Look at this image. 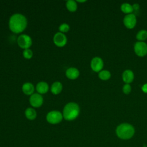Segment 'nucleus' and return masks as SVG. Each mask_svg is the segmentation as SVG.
Here are the masks:
<instances>
[{"mask_svg":"<svg viewBox=\"0 0 147 147\" xmlns=\"http://www.w3.org/2000/svg\"><path fill=\"white\" fill-rule=\"evenodd\" d=\"M79 113L80 108L79 105L74 102H69L64 106L63 116L67 121H72L78 117Z\"/></svg>","mask_w":147,"mask_h":147,"instance_id":"nucleus-3","label":"nucleus"},{"mask_svg":"<svg viewBox=\"0 0 147 147\" xmlns=\"http://www.w3.org/2000/svg\"><path fill=\"white\" fill-rule=\"evenodd\" d=\"M27 23V20L24 15L19 13L14 14L9 20V28L11 32L20 33L25 29Z\"/></svg>","mask_w":147,"mask_h":147,"instance_id":"nucleus-1","label":"nucleus"},{"mask_svg":"<svg viewBox=\"0 0 147 147\" xmlns=\"http://www.w3.org/2000/svg\"><path fill=\"white\" fill-rule=\"evenodd\" d=\"M23 56L25 59H31L33 56V52L32 50L29 49H25L23 52Z\"/></svg>","mask_w":147,"mask_h":147,"instance_id":"nucleus-21","label":"nucleus"},{"mask_svg":"<svg viewBox=\"0 0 147 147\" xmlns=\"http://www.w3.org/2000/svg\"><path fill=\"white\" fill-rule=\"evenodd\" d=\"M26 117L29 120H34L37 117V113L34 109L32 108H28L25 111Z\"/></svg>","mask_w":147,"mask_h":147,"instance_id":"nucleus-16","label":"nucleus"},{"mask_svg":"<svg viewBox=\"0 0 147 147\" xmlns=\"http://www.w3.org/2000/svg\"><path fill=\"white\" fill-rule=\"evenodd\" d=\"M98 76L101 80H107L110 78L111 74L109 71L102 70L99 72Z\"/></svg>","mask_w":147,"mask_h":147,"instance_id":"nucleus-19","label":"nucleus"},{"mask_svg":"<svg viewBox=\"0 0 147 147\" xmlns=\"http://www.w3.org/2000/svg\"><path fill=\"white\" fill-rule=\"evenodd\" d=\"M136 38L140 41L145 40L147 38V31L146 30H140L136 35Z\"/></svg>","mask_w":147,"mask_h":147,"instance_id":"nucleus-20","label":"nucleus"},{"mask_svg":"<svg viewBox=\"0 0 147 147\" xmlns=\"http://www.w3.org/2000/svg\"><path fill=\"white\" fill-rule=\"evenodd\" d=\"M63 116L59 111H51L49 112L46 117L47 121L51 124H57L60 123L63 119Z\"/></svg>","mask_w":147,"mask_h":147,"instance_id":"nucleus-4","label":"nucleus"},{"mask_svg":"<svg viewBox=\"0 0 147 147\" xmlns=\"http://www.w3.org/2000/svg\"><path fill=\"white\" fill-rule=\"evenodd\" d=\"M66 7L69 11L74 12L77 10V3L74 0H69L66 2Z\"/></svg>","mask_w":147,"mask_h":147,"instance_id":"nucleus-18","label":"nucleus"},{"mask_svg":"<svg viewBox=\"0 0 147 147\" xmlns=\"http://www.w3.org/2000/svg\"><path fill=\"white\" fill-rule=\"evenodd\" d=\"M29 102L33 107H39L43 103V98L40 94H33L30 97Z\"/></svg>","mask_w":147,"mask_h":147,"instance_id":"nucleus-9","label":"nucleus"},{"mask_svg":"<svg viewBox=\"0 0 147 147\" xmlns=\"http://www.w3.org/2000/svg\"><path fill=\"white\" fill-rule=\"evenodd\" d=\"M86 1H85V0H84V1H79V0H78V1H76V2H86Z\"/></svg>","mask_w":147,"mask_h":147,"instance_id":"nucleus-26","label":"nucleus"},{"mask_svg":"<svg viewBox=\"0 0 147 147\" xmlns=\"http://www.w3.org/2000/svg\"><path fill=\"white\" fill-rule=\"evenodd\" d=\"M49 90V86L47 83L45 82H40L37 83L36 86V90L39 94H44L48 92Z\"/></svg>","mask_w":147,"mask_h":147,"instance_id":"nucleus-13","label":"nucleus"},{"mask_svg":"<svg viewBox=\"0 0 147 147\" xmlns=\"http://www.w3.org/2000/svg\"><path fill=\"white\" fill-rule=\"evenodd\" d=\"M17 42L20 47L22 49H29L32 44V40L30 37L27 34H21L17 39Z\"/></svg>","mask_w":147,"mask_h":147,"instance_id":"nucleus-5","label":"nucleus"},{"mask_svg":"<svg viewBox=\"0 0 147 147\" xmlns=\"http://www.w3.org/2000/svg\"><path fill=\"white\" fill-rule=\"evenodd\" d=\"M121 11L126 14H131L133 11V6L128 3H124L121 5Z\"/></svg>","mask_w":147,"mask_h":147,"instance_id":"nucleus-17","label":"nucleus"},{"mask_svg":"<svg viewBox=\"0 0 147 147\" xmlns=\"http://www.w3.org/2000/svg\"><path fill=\"white\" fill-rule=\"evenodd\" d=\"M66 76L71 80L76 79L79 76V70L74 67H70L68 68L65 72Z\"/></svg>","mask_w":147,"mask_h":147,"instance_id":"nucleus-11","label":"nucleus"},{"mask_svg":"<svg viewBox=\"0 0 147 147\" xmlns=\"http://www.w3.org/2000/svg\"><path fill=\"white\" fill-rule=\"evenodd\" d=\"M91 68L95 72H100L103 67V61L99 57H94L91 61Z\"/></svg>","mask_w":147,"mask_h":147,"instance_id":"nucleus-10","label":"nucleus"},{"mask_svg":"<svg viewBox=\"0 0 147 147\" xmlns=\"http://www.w3.org/2000/svg\"><path fill=\"white\" fill-rule=\"evenodd\" d=\"M63 89L62 84L60 82H54L51 86V92L55 95L59 94L61 92Z\"/></svg>","mask_w":147,"mask_h":147,"instance_id":"nucleus-15","label":"nucleus"},{"mask_svg":"<svg viewBox=\"0 0 147 147\" xmlns=\"http://www.w3.org/2000/svg\"><path fill=\"white\" fill-rule=\"evenodd\" d=\"M59 29V30L61 33H63V32L65 33V32H67L69 30V26L67 24L64 23V24H62L61 25H60Z\"/></svg>","mask_w":147,"mask_h":147,"instance_id":"nucleus-22","label":"nucleus"},{"mask_svg":"<svg viewBox=\"0 0 147 147\" xmlns=\"http://www.w3.org/2000/svg\"><path fill=\"white\" fill-rule=\"evenodd\" d=\"M141 89L142 90V91L145 93H147V83H145L144 84L142 87H141Z\"/></svg>","mask_w":147,"mask_h":147,"instance_id":"nucleus-25","label":"nucleus"},{"mask_svg":"<svg viewBox=\"0 0 147 147\" xmlns=\"http://www.w3.org/2000/svg\"><path fill=\"white\" fill-rule=\"evenodd\" d=\"M137 23V19L134 14H129L125 16L123 18V24L128 29H133L135 27Z\"/></svg>","mask_w":147,"mask_h":147,"instance_id":"nucleus-7","label":"nucleus"},{"mask_svg":"<svg viewBox=\"0 0 147 147\" xmlns=\"http://www.w3.org/2000/svg\"><path fill=\"white\" fill-rule=\"evenodd\" d=\"M123 92L125 94H129L131 91V86L129 84H125L122 87Z\"/></svg>","mask_w":147,"mask_h":147,"instance_id":"nucleus-23","label":"nucleus"},{"mask_svg":"<svg viewBox=\"0 0 147 147\" xmlns=\"http://www.w3.org/2000/svg\"><path fill=\"white\" fill-rule=\"evenodd\" d=\"M53 42L56 46L63 47L67 44V38L65 35L63 33L57 32L53 37Z\"/></svg>","mask_w":147,"mask_h":147,"instance_id":"nucleus-8","label":"nucleus"},{"mask_svg":"<svg viewBox=\"0 0 147 147\" xmlns=\"http://www.w3.org/2000/svg\"><path fill=\"white\" fill-rule=\"evenodd\" d=\"M134 73L130 69L125 70L122 74V79L123 81L126 83V84H129L131 83L134 80Z\"/></svg>","mask_w":147,"mask_h":147,"instance_id":"nucleus-12","label":"nucleus"},{"mask_svg":"<svg viewBox=\"0 0 147 147\" xmlns=\"http://www.w3.org/2000/svg\"><path fill=\"white\" fill-rule=\"evenodd\" d=\"M134 50L137 56H145L147 54V44L144 41H137L134 45Z\"/></svg>","mask_w":147,"mask_h":147,"instance_id":"nucleus-6","label":"nucleus"},{"mask_svg":"<svg viewBox=\"0 0 147 147\" xmlns=\"http://www.w3.org/2000/svg\"><path fill=\"white\" fill-rule=\"evenodd\" d=\"M133 11H137L139 10V9H140L139 5L137 4V3H134V4L133 5Z\"/></svg>","mask_w":147,"mask_h":147,"instance_id":"nucleus-24","label":"nucleus"},{"mask_svg":"<svg viewBox=\"0 0 147 147\" xmlns=\"http://www.w3.org/2000/svg\"><path fill=\"white\" fill-rule=\"evenodd\" d=\"M115 133L119 138L127 140L133 137L135 133V129L130 123H122L117 127Z\"/></svg>","mask_w":147,"mask_h":147,"instance_id":"nucleus-2","label":"nucleus"},{"mask_svg":"<svg viewBox=\"0 0 147 147\" xmlns=\"http://www.w3.org/2000/svg\"><path fill=\"white\" fill-rule=\"evenodd\" d=\"M22 90L25 94L29 95L33 94L34 91V87L31 83L27 82L23 84L22 87Z\"/></svg>","mask_w":147,"mask_h":147,"instance_id":"nucleus-14","label":"nucleus"}]
</instances>
